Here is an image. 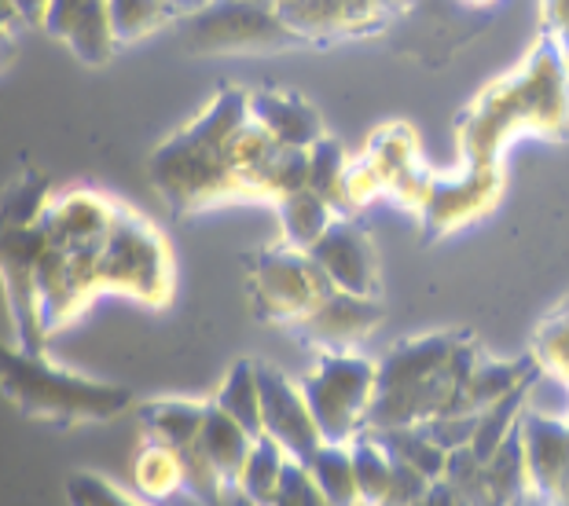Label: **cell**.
Here are the masks:
<instances>
[{"label": "cell", "mask_w": 569, "mask_h": 506, "mask_svg": "<svg viewBox=\"0 0 569 506\" xmlns=\"http://www.w3.org/2000/svg\"><path fill=\"white\" fill-rule=\"evenodd\" d=\"M63 496L70 506H151V499L132 496L129 488L114 485L103 474H92V469H74L63 480Z\"/></svg>", "instance_id": "cell-36"}, {"label": "cell", "mask_w": 569, "mask_h": 506, "mask_svg": "<svg viewBox=\"0 0 569 506\" xmlns=\"http://www.w3.org/2000/svg\"><path fill=\"white\" fill-rule=\"evenodd\" d=\"M349 455H353L360 506H382L386 492H390V477H393V455L386 452V444L375 437L371 429H360L357 437L349 441Z\"/></svg>", "instance_id": "cell-28"}, {"label": "cell", "mask_w": 569, "mask_h": 506, "mask_svg": "<svg viewBox=\"0 0 569 506\" xmlns=\"http://www.w3.org/2000/svg\"><path fill=\"white\" fill-rule=\"evenodd\" d=\"M169 8H173V16H196V11H206L217 0H166Z\"/></svg>", "instance_id": "cell-44"}, {"label": "cell", "mask_w": 569, "mask_h": 506, "mask_svg": "<svg viewBox=\"0 0 569 506\" xmlns=\"http://www.w3.org/2000/svg\"><path fill=\"white\" fill-rule=\"evenodd\" d=\"M309 469H312V477H317V485L331 506H360L349 444H323V448L312 455Z\"/></svg>", "instance_id": "cell-33"}, {"label": "cell", "mask_w": 569, "mask_h": 506, "mask_svg": "<svg viewBox=\"0 0 569 506\" xmlns=\"http://www.w3.org/2000/svg\"><path fill=\"white\" fill-rule=\"evenodd\" d=\"M433 480L422 474V469L408 466L401 459H393V477H390V492H386L382 506H419L427 499Z\"/></svg>", "instance_id": "cell-40"}, {"label": "cell", "mask_w": 569, "mask_h": 506, "mask_svg": "<svg viewBox=\"0 0 569 506\" xmlns=\"http://www.w3.org/2000/svg\"><path fill=\"white\" fill-rule=\"evenodd\" d=\"M422 506H470L463 496H459V492L448 485L445 477H438L430 485V492H427V499H422Z\"/></svg>", "instance_id": "cell-43"}, {"label": "cell", "mask_w": 569, "mask_h": 506, "mask_svg": "<svg viewBox=\"0 0 569 506\" xmlns=\"http://www.w3.org/2000/svg\"><path fill=\"white\" fill-rule=\"evenodd\" d=\"M19 11H16V0H0V22H11Z\"/></svg>", "instance_id": "cell-47"}, {"label": "cell", "mask_w": 569, "mask_h": 506, "mask_svg": "<svg viewBox=\"0 0 569 506\" xmlns=\"http://www.w3.org/2000/svg\"><path fill=\"white\" fill-rule=\"evenodd\" d=\"M478 356L481 348L470 331H433L397 342L379 360V382L365 429L419 426L448 415Z\"/></svg>", "instance_id": "cell-3"}, {"label": "cell", "mask_w": 569, "mask_h": 506, "mask_svg": "<svg viewBox=\"0 0 569 506\" xmlns=\"http://www.w3.org/2000/svg\"><path fill=\"white\" fill-rule=\"evenodd\" d=\"M419 506H422V503H419Z\"/></svg>", "instance_id": "cell-50"}, {"label": "cell", "mask_w": 569, "mask_h": 506, "mask_svg": "<svg viewBox=\"0 0 569 506\" xmlns=\"http://www.w3.org/2000/svg\"><path fill=\"white\" fill-rule=\"evenodd\" d=\"M276 11L298 41L349 38L382 19V8L375 0H283Z\"/></svg>", "instance_id": "cell-18"}, {"label": "cell", "mask_w": 569, "mask_h": 506, "mask_svg": "<svg viewBox=\"0 0 569 506\" xmlns=\"http://www.w3.org/2000/svg\"><path fill=\"white\" fill-rule=\"evenodd\" d=\"M540 4H543V27L569 52V0H540Z\"/></svg>", "instance_id": "cell-42"}, {"label": "cell", "mask_w": 569, "mask_h": 506, "mask_svg": "<svg viewBox=\"0 0 569 506\" xmlns=\"http://www.w3.org/2000/svg\"><path fill=\"white\" fill-rule=\"evenodd\" d=\"M537 378H540V375H537ZM537 378L522 382L518 389H511L507 396H500V401L489 404L486 412L478 415V429H475V437H470L467 448L475 452L481 463L492 459V452L507 441V433H511V429L518 426V418H522V412H526V401H529V393H532V385H537Z\"/></svg>", "instance_id": "cell-30"}, {"label": "cell", "mask_w": 569, "mask_h": 506, "mask_svg": "<svg viewBox=\"0 0 569 506\" xmlns=\"http://www.w3.org/2000/svg\"><path fill=\"white\" fill-rule=\"evenodd\" d=\"M107 11H111L118 44L151 38V33H159L173 19V8L166 0H107Z\"/></svg>", "instance_id": "cell-35"}, {"label": "cell", "mask_w": 569, "mask_h": 506, "mask_svg": "<svg viewBox=\"0 0 569 506\" xmlns=\"http://www.w3.org/2000/svg\"><path fill=\"white\" fill-rule=\"evenodd\" d=\"M96 264H100L103 294H126L151 308H166L173 297V250L148 216L122 206V202H118L114 227Z\"/></svg>", "instance_id": "cell-6"}, {"label": "cell", "mask_w": 569, "mask_h": 506, "mask_svg": "<svg viewBox=\"0 0 569 506\" xmlns=\"http://www.w3.org/2000/svg\"><path fill=\"white\" fill-rule=\"evenodd\" d=\"M382 320H386L382 297L331 291L298 323L295 334L312 353H349V348H357L360 342H368V337L379 331Z\"/></svg>", "instance_id": "cell-15"}, {"label": "cell", "mask_w": 569, "mask_h": 506, "mask_svg": "<svg viewBox=\"0 0 569 506\" xmlns=\"http://www.w3.org/2000/svg\"><path fill=\"white\" fill-rule=\"evenodd\" d=\"M335 286L309 250L290 246L287 239L253 250L247 257V294L253 316L269 327L295 331Z\"/></svg>", "instance_id": "cell-7"}, {"label": "cell", "mask_w": 569, "mask_h": 506, "mask_svg": "<svg viewBox=\"0 0 569 506\" xmlns=\"http://www.w3.org/2000/svg\"><path fill=\"white\" fill-rule=\"evenodd\" d=\"M210 401L221 407L224 415H232L239 426H243L250 437H264V426H261V385H258V360L250 356H239L228 375L221 382Z\"/></svg>", "instance_id": "cell-26"}, {"label": "cell", "mask_w": 569, "mask_h": 506, "mask_svg": "<svg viewBox=\"0 0 569 506\" xmlns=\"http://www.w3.org/2000/svg\"><path fill=\"white\" fill-rule=\"evenodd\" d=\"M371 433L386 444V452H390L393 459L422 469L430 480H438L445 474L448 452L430 437L427 422H419V426H397V429H371Z\"/></svg>", "instance_id": "cell-31"}, {"label": "cell", "mask_w": 569, "mask_h": 506, "mask_svg": "<svg viewBox=\"0 0 569 506\" xmlns=\"http://www.w3.org/2000/svg\"><path fill=\"white\" fill-rule=\"evenodd\" d=\"M327 272L335 291H349L360 297H382V264L375 239L357 216H335L323 239L309 250Z\"/></svg>", "instance_id": "cell-14"}, {"label": "cell", "mask_w": 569, "mask_h": 506, "mask_svg": "<svg viewBox=\"0 0 569 506\" xmlns=\"http://www.w3.org/2000/svg\"><path fill=\"white\" fill-rule=\"evenodd\" d=\"M375 4H379V8H382V16H386V11H393V8H405L408 0H375Z\"/></svg>", "instance_id": "cell-48"}, {"label": "cell", "mask_w": 569, "mask_h": 506, "mask_svg": "<svg viewBox=\"0 0 569 506\" xmlns=\"http://www.w3.org/2000/svg\"><path fill=\"white\" fill-rule=\"evenodd\" d=\"M132 485H137V496L151 503L173 499L177 492H184V463H180V452L148 437L143 448L137 452V459H132Z\"/></svg>", "instance_id": "cell-25"}, {"label": "cell", "mask_w": 569, "mask_h": 506, "mask_svg": "<svg viewBox=\"0 0 569 506\" xmlns=\"http://www.w3.org/2000/svg\"><path fill=\"white\" fill-rule=\"evenodd\" d=\"M253 441L258 437H250L232 415H224L221 407L210 401V412H206L202 433H199V448L206 459H210V466L217 469V477L224 480L228 492H236V480L243 474V463L253 448Z\"/></svg>", "instance_id": "cell-23"}, {"label": "cell", "mask_w": 569, "mask_h": 506, "mask_svg": "<svg viewBox=\"0 0 569 506\" xmlns=\"http://www.w3.org/2000/svg\"><path fill=\"white\" fill-rule=\"evenodd\" d=\"M441 477L470 506H496L492 492L486 485V466H481V459L470 448H452V452H448V463H445V474Z\"/></svg>", "instance_id": "cell-37"}, {"label": "cell", "mask_w": 569, "mask_h": 506, "mask_svg": "<svg viewBox=\"0 0 569 506\" xmlns=\"http://www.w3.org/2000/svg\"><path fill=\"white\" fill-rule=\"evenodd\" d=\"M529 353H532V360H537V367L543 371V375H551L562 385H569V294L540 320L537 334H532Z\"/></svg>", "instance_id": "cell-32"}, {"label": "cell", "mask_w": 569, "mask_h": 506, "mask_svg": "<svg viewBox=\"0 0 569 506\" xmlns=\"http://www.w3.org/2000/svg\"><path fill=\"white\" fill-rule=\"evenodd\" d=\"M0 393L19 415L56 429L111 422L137 407L126 385L89 378L81 371L56 364L44 348L33 353L19 342H0Z\"/></svg>", "instance_id": "cell-4"}, {"label": "cell", "mask_w": 569, "mask_h": 506, "mask_svg": "<svg viewBox=\"0 0 569 506\" xmlns=\"http://www.w3.org/2000/svg\"><path fill=\"white\" fill-rule=\"evenodd\" d=\"M250 118L258 122L280 148L309 151L312 143L323 140V118L306 95L283 92V89H247Z\"/></svg>", "instance_id": "cell-19"}, {"label": "cell", "mask_w": 569, "mask_h": 506, "mask_svg": "<svg viewBox=\"0 0 569 506\" xmlns=\"http://www.w3.org/2000/svg\"><path fill=\"white\" fill-rule=\"evenodd\" d=\"M375 382H379V360L360 356L357 348L317 353L301 378V393L323 433V444H349L368 426Z\"/></svg>", "instance_id": "cell-8"}, {"label": "cell", "mask_w": 569, "mask_h": 506, "mask_svg": "<svg viewBox=\"0 0 569 506\" xmlns=\"http://www.w3.org/2000/svg\"><path fill=\"white\" fill-rule=\"evenodd\" d=\"M11 52H16V44H11V33H8V22H0V67L8 63Z\"/></svg>", "instance_id": "cell-46"}, {"label": "cell", "mask_w": 569, "mask_h": 506, "mask_svg": "<svg viewBox=\"0 0 569 506\" xmlns=\"http://www.w3.org/2000/svg\"><path fill=\"white\" fill-rule=\"evenodd\" d=\"M543 503H548V506H569V474L548 492V496H543Z\"/></svg>", "instance_id": "cell-45"}, {"label": "cell", "mask_w": 569, "mask_h": 506, "mask_svg": "<svg viewBox=\"0 0 569 506\" xmlns=\"http://www.w3.org/2000/svg\"><path fill=\"white\" fill-rule=\"evenodd\" d=\"M114 213L118 202L103 191L67 188L52 191L41 213V227L48 235V246L63 253H100L114 227Z\"/></svg>", "instance_id": "cell-13"}, {"label": "cell", "mask_w": 569, "mask_h": 506, "mask_svg": "<svg viewBox=\"0 0 569 506\" xmlns=\"http://www.w3.org/2000/svg\"><path fill=\"white\" fill-rule=\"evenodd\" d=\"M287 459L290 455L272 437H258L250 455H247V463H243V474H239V480H236V492L250 506H272Z\"/></svg>", "instance_id": "cell-29"}, {"label": "cell", "mask_w": 569, "mask_h": 506, "mask_svg": "<svg viewBox=\"0 0 569 506\" xmlns=\"http://www.w3.org/2000/svg\"><path fill=\"white\" fill-rule=\"evenodd\" d=\"M386 195H390V188H386L382 169L375 165L368 154H360V159H349L346 180H342L346 216H353L357 210H365V206H371L375 199H386Z\"/></svg>", "instance_id": "cell-38"}, {"label": "cell", "mask_w": 569, "mask_h": 506, "mask_svg": "<svg viewBox=\"0 0 569 506\" xmlns=\"http://www.w3.org/2000/svg\"><path fill=\"white\" fill-rule=\"evenodd\" d=\"M276 216H280V239H287L290 246L312 250L327 227L335 224L338 210L327 199H320L317 191L298 188L283 199H276Z\"/></svg>", "instance_id": "cell-24"}, {"label": "cell", "mask_w": 569, "mask_h": 506, "mask_svg": "<svg viewBox=\"0 0 569 506\" xmlns=\"http://www.w3.org/2000/svg\"><path fill=\"white\" fill-rule=\"evenodd\" d=\"M478 415H438V418L427 422V429H430V437L438 441L445 452L467 448L470 437H475V429H478Z\"/></svg>", "instance_id": "cell-41"}, {"label": "cell", "mask_w": 569, "mask_h": 506, "mask_svg": "<svg viewBox=\"0 0 569 506\" xmlns=\"http://www.w3.org/2000/svg\"><path fill=\"white\" fill-rule=\"evenodd\" d=\"M522 448H526V469H529V496L543 499L569 474V422L522 412Z\"/></svg>", "instance_id": "cell-20"}, {"label": "cell", "mask_w": 569, "mask_h": 506, "mask_svg": "<svg viewBox=\"0 0 569 506\" xmlns=\"http://www.w3.org/2000/svg\"><path fill=\"white\" fill-rule=\"evenodd\" d=\"M518 136L569 140V52L543 33L511 74L486 84L463 114L456 140L470 165H500V154Z\"/></svg>", "instance_id": "cell-1"}, {"label": "cell", "mask_w": 569, "mask_h": 506, "mask_svg": "<svg viewBox=\"0 0 569 506\" xmlns=\"http://www.w3.org/2000/svg\"><path fill=\"white\" fill-rule=\"evenodd\" d=\"M96 261H100V253H63L48 246L38 269V305L48 337L70 327L103 294L100 264Z\"/></svg>", "instance_id": "cell-12"}, {"label": "cell", "mask_w": 569, "mask_h": 506, "mask_svg": "<svg viewBox=\"0 0 569 506\" xmlns=\"http://www.w3.org/2000/svg\"><path fill=\"white\" fill-rule=\"evenodd\" d=\"M52 191V180L33 165L0 191V291L16 323V342L33 353H41L48 342L38 305V269L48 253L41 213Z\"/></svg>", "instance_id": "cell-5"}, {"label": "cell", "mask_w": 569, "mask_h": 506, "mask_svg": "<svg viewBox=\"0 0 569 506\" xmlns=\"http://www.w3.org/2000/svg\"><path fill=\"white\" fill-rule=\"evenodd\" d=\"M41 27L63 41L84 67H103L118 48L107 0H52Z\"/></svg>", "instance_id": "cell-16"}, {"label": "cell", "mask_w": 569, "mask_h": 506, "mask_svg": "<svg viewBox=\"0 0 569 506\" xmlns=\"http://www.w3.org/2000/svg\"><path fill=\"white\" fill-rule=\"evenodd\" d=\"M272 506H331V503H327V496L320 492L317 477H312V469L306 463L287 459Z\"/></svg>", "instance_id": "cell-39"}, {"label": "cell", "mask_w": 569, "mask_h": 506, "mask_svg": "<svg viewBox=\"0 0 569 506\" xmlns=\"http://www.w3.org/2000/svg\"><path fill=\"white\" fill-rule=\"evenodd\" d=\"M503 195V165H470L459 173H430L427 195H422V235L427 243L459 232V227L481 221L496 210Z\"/></svg>", "instance_id": "cell-10"}, {"label": "cell", "mask_w": 569, "mask_h": 506, "mask_svg": "<svg viewBox=\"0 0 569 506\" xmlns=\"http://www.w3.org/2000/svg\"><path fill=\"white\" fill-rule=\"evenodd\" d=\"M522 422V418H518ZM486 466V485L492 492L496 506H522L529 496V469H526V448H522V429H511L507 441L492 452Z\"/></svg>", "instance_id": "cell-27"}, {"label": "cell", "mask_w": 569, "mask_h": 506, "mask_svg": "<svg viewBox=\"0 0 569 506\" xmlns=\"http://www.w3.org/2000/svg\"><path fill=\"white\" fill-rule=\"evenodd\" d=\"M258 385H261V426L264 437H272L280 448L298 463H312V455L323 448V433L309 412V401L295 382L269 360H258Z\"/></svg>", "instance_id": "cell-11"}, {"label": "cell", "mask_w": 569, "mask_h": 506, "mask_svg": "<svg viewBox=\"0 0 569 506\" xmlns=\"http://www.w3.org/2000/svg\"><path fill=\"white\" fill-rule=\"evenodd\" d=\"M537 375H543V371L537 367L532 353H526L522 360H492V356L481 353L475 360V367H470L463 389H459L452 407H448V415H478V412H486L489 404H496L500 396H507L511 389H518V385L529 382V378H537Z\"/></svg>", "instance_id": "cell-21"}, {"label": "cell", "mask_w": 569, "mask_h": 506, "mask_svg": "<svg viewBox=\"0 0 569 506\" xmlns=\"http://www.w3.org/2000/svg\"><path fill=\"white\" fill-rule=\"evenodd\" d=\"M365 154L382 169L390 199H397L408 210L422 206V195H427V184H430V169L419 162L416 129L405 122H390V125L375 129Z\"/></svg>", "instance_id": "cell-17"}, {"label": "cell", "mask_w": 569, "mask_h": 506, "mask_svg": "<svg viewBox=\"0 0 569 506\" xmlns=\"http://www.w3.org/2000/svg\"><path fill=\"white\" fill-rule=\"evenodd\" d=\"M349 169V154L335 136H323L309 148V191H317L320 199H327L338 210V216H346L342 206V180Z\"/></svg>", "instance_id": "cell-34"}, {"label": "cell", "mask_w": 569, "mask_h": 506, "mask_svg": "<svg viewBox=\"0 0 569 506\" xmlns=\"http://www.w3.org/2000/svg\"><path fill=\"white\" fill-rule=\"evenodd\" d=\"M301 44L287 30L280 11L269 0H217L196 11L188 22L184 48L191 52H272V48Z\"/></svg>", "instance_id": "cell-9"}, {"label": "cell", "mask_w": 569, "mask_h": 506, "mask_svg": "<svg viewBox=\"0 0 569 506\" xmlns=\"http://www.w3.org/2000/svg\"><path fill=\"white\" fill-rule=\"evenodd\" d=\"M210 401H191V396H154V401L137 404V418L143 437H154L169 448H188L199 441Z\"/></svg>", "instance_id": "cell-22"}, {"label": "cell", "mask_w": 569, "mask_h": 506, "mask_svg": "<svg viewBox=\"0 0 569 506\" xmlns=\"http://www.w3.org/2000/svg\"><path fill=\"white\" fill-rule=\"evenodd\" d=\"M247 118V89H224L184 129H177L154 148L148 176L177 221L206 213L221 202L247 199L243 180L228 162V140Z\"/></svg>", "instance_id": "cell-2"}, {"label": "cell", "mask_w": 569, "mask_h": 506, "mask_svg": "<svg viewBox=\"0 0 569 506\" xmlns=\"http://www.w3.org/2000/svg\"><path fill=\"white\" fill-rule=\"evenodd\" d=\"M463 4H492V0H463Z\"/></svg>", "instance_id": "cell-49"}]
</instances>
